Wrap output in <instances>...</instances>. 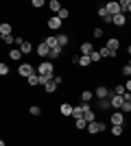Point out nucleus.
<instances>
[{
    "label": "nucleus",
    "mask_w": 131,
    "mask_h": 146,
    "mask_svg": "<svg viewBox=\"0 0 131 146\" xmlns=\"http://www.w3.org/2000/svg\"><path fill=\"white\" fill-rule=\"evenodd\" d=\"M120 111H122L125 116H129V113H131V103H125V105H122V109H120Z\"/></svg>",
    "instance_id": "ea45409f"
},
{
    "label": "nucleus",
    "mask_w": 131,
    "mask_h": 146,
    "mask_svg": "<svg viewBox=\"0 0 131 146\" xmlns=\"http://www.w3.org/2000/svg\"><path fill=\"white\" fill-rule=\"evenodd\" d=\"M2 44H5V46H11V44H18V37H15V35H7V37H2Z\"/></svg>",
    "instance_id": "473e14b6"
},
{
    "label": "nucleus",
    "mask_w": 131,
    "mask_h": 146,
    "mask_svg": "<svg viewBox=\"0 0 131 146\" xmlns=\"http://www.w3.org/2000/svg\"><path fill=\"white\" fill-rule=\"evenodd\" d=\"M35 72H37V66H33L29 61H22L18 66V76H22V79H29V76H33Z\"/></svg>",
    "instance_id": "f03ea898"
},
{
    "label": "nucleus",
    "mask_w": 131,
    "mask_h": 146,
    "mask_svg": "<svg viewBox=\"0 0 131 146\" xmlns=\"http://www.w3.org/2000/svg\"><path fill=\"white\" fill-rule=\"evenodd\" d=\"M105 7H107V11H109L112 18H114V15H118V13H122V11H120V0H109Z\"/></svg>",
    "instance_id": "ddd939ff"
},
{
    "label": "nucleus",
    "mask_w": 131,
    "mask_h": 146,
    "mask_svg": "<svg viewBox=\"0 0 131 146\" xmlns=\"http://www.w3.org/2000/svg\"><path fill=\"white\" fill-rule=\"evenodd\" d=\"M53 81H55L57 85H61V83H63V76H61V74H55V76H53Z\"/></svg>",
    "instance_id": "a19ab883"
},
{
    "label": "nucleus",
    "mask_w": 131,
    "mask_h": 146,
    "mask_svg": "<svg viewBox=\"0 0 131 146\" xmlns=\"http://www.w3.org/2000/svg\"><path fill=\"white\" fill-rule=\"evenodd\" d=\"M105 131H107V122H103V120H96V122L87 124V133L90 135H100V133H105Z\"/></svg>",
    "instance_id": "7ed1b4c3"
},
{
    "label": "nucleus",
    "mask_w": 131,
    "mask_h": 146,
    "mask_svg": "<svg viewBox=\"0 0 131 146\" xmlns=\"http://www.w3.org/2000/svg\"><path fill=\"white\" fill-rule=\"evenodd\" d=\"M127 63H129V66H131V57H129V59H127Z\"/></svg>",
    "instance_id": "a18cd8bd"
},
{
    "label": "nucleus",
    "mask_w": 131,
    "mask_h": 146,
    "mask_svg": "<svg viewBox=\"0 0 131 146\" xmlns=\"http://www.w3.org/2000/svg\"><path fill=\"white\" fill-rule=\"evenodd\" d=\"M109 109H112V100H109V98L96 103V111H107V113H109Z\"/></svg>",
    "instance_id": "f3484780"
},
{
    "label": "nucleus",
    "mask_w": 131,
    "mask_h": 146,
    "mask_svg": "<svg viewBox=\"0 0 131 146\" xmlns=\"http://www.w3.org/2000/svg\"><path fill=\"white\" fill-rule=\"evenodd\" d=\"M7 57H9V59H11V61H20V59H22V57H24V55H22V50H20V48H11V50H9V55H7Z\"/></svg>",
    "instance_id": "412c9836"
},
{
    "label": "nucleus",
    "mask_w": 131,
    "mask_h": 146,
    "mask_svg": "<svg viewBox=\"0 0 131 146\" xmlns=\"http://www.w3.org/2000/svg\"><path fill=\"white\" fill-rule=\"evenodd\" d=\"M18 48L22 50V55H31V52H33V44L29 42L26 37L20 35V37H18Z\"/></svg>",
    "instance_id": "423d86ee"
},
{
    "label": "nucleus",
    "mask_w": 131,
    "mask_h": 146,
    "mask_svg": "<svg viewBox=\"0 0 131 146\" xmlns=\"http://www.w3.org/2000/svg\"><path fill=\"white\" fill-rule=\"evenodd\" d=\"M79 68H90L92 66V57H85V55H79V61H76Z\"/></svg>",
    "instance_id": "6ab92c4d"
},
{
    "label": "nucleus",
    "mask_w": 131,
    "mask_h": 146,
    "mask_svg": "<svg viewBox=\"0 0 131 146\" xmlns=\"http://www.w3.org/2000/svg\"><path fill=\"white\" fill-rule=\"evenodd\" d=\"M109 100H112V109H114V111H120V109H122V105L127 103L125 96H120V94H112V98H109Z\"/></svg>",
    "instance_id": "9d476101"
},
{
    "label": "nucleus",
    "mask_w": 131,
    "mask_h": 146,
    "mask_svg": "<svg viewBox=\"0 0 131 146\" xmlns=\"http://www.w3.org/2000/svg\"><path fill=\"white\" fill-rule=\"evenodd\" d=\"M125 87H127V92L131 94V79H127V81H125Z\"/></svg>",
    "instance_id": "79ce46f5"
},
{
    "label": "nucleus",
    "mask_w": 131,
    "mask_h": 146,
    "mask_svg": "<svg viewBox=\"0 0 131 146\" xmlns=\"http://www.w3.org/2000/svg\"><path fill=\"white\" fill-rule=\"evenodd\" d=\"M127 18H129V22H131V13H129V15H127Z\"/></svg>",
    "instance_id": "49530a36"
},
{
    "label": "nucleus",
    "mask_w": 131,
    "mask_h": 146,
    "mask_svg": "<svg viewBox=\"0 0 131 146\" xmlns=\"http://www.w3.org/2000/svg\"><path fill=\"white\" fill-rule=\"evenodd\" d=\"M98 52H100V57H103V59H112V52H109V48H107V46H103Z\"/></svg>",
    "instance_id": "c9c22d12"
},
{
    "label": "nucleus",
    "mask_w": 131,
    "mask_h": 146,
    "mask_svg": "<svg viewBox=\"0 0 131 146\" xmlns=\"http://www.w3.org/2000/svg\"><path fill=\"white\" fill-rule=\"evenodd\" d=\"M37 74H39V76H48V79H53V76L57 74L55 63H53V61H48V59L39 61V63H37Z\"/></svg>",
    "instance_id": "f257e3e1"
},
{
    "label": "nucleus",
    "mask_w": 131,
    "mask_h": 146,
    "mask_svg": "<svg viewBox=\"0 0 131 146\" xmlns=\"http://www.w3.org/2000/svg\"><path fill=\"white\" fill-rule=\"evenodd\" d=\"M109 131H112V135H114V137H120V135L125 133V124H114V127L109 129Z\"/></svg>",
    "instance_id": "b1692460"
},
{
    "label": "nucleus",
    "mask_w": 131,
    "mask_h": 146,
    "mask_svg": "<svg viewBox=\"0 0 131 146\" xmlns=\"http://www.w3.org/2000/svg\"><path fill=\"white\" fill-rule=\"evenodd\" d=\"M57 87H59V85H57L55 81H48V83L44 85V92H46V94H55V92H57Z\"/></svg>",
    "instance_id": "bb28decb"
},
{
    "label": "nucleus",
    "mask_w": 131,
    "mask_h": 146,
    "mask_svg": "<svg viewBox=\"0 0 131 146\" xmlns=\"http://www.w3.org/2000/svg\"><path fill=\"white\" fill-rule=\"evenodd\" d=\"M35 52H37V57H42V59H48V55H50V46L42 39V42L35 46Z\"/></svg>",
    "instance_id": "6e6552de"
},
{
    "label": "nucleus",
    "mask_w": 131,
    "mask_h": 146,
    "mask_svg": "<svg viewBox=\"0 0 131 146\" xmlns=\"http://www.w3.org/2000/svg\"><path fill=\"white\" fill-rule=\"evenodd\" d=\"M120 72H122V76H127V79H131V66H129V63H125V66L120 68Z\"/></svg>",
    "instance_id": "f704fd0d"
},
{
    "label": "nucleus",
    "mask_w": 131,
    "mask_h": 146,
    "mask_svg": "<svg viewBox=\"0 0 131 146\" xmlns=\"http://www.w3.org/2000/svg\"><path fill=\"white\" fill-rule=\"evenodd\" d=\"M105 46H107L109 50H116V52H118V48H120V39H118L116 35H112V37H107V39H105Z\"/></svg>",
    "instance_id": "2eb2a0df"
},
{
    "label": "nucleus",
    "mask_w": 131,
    "mask_h": 146,
    "mask_svg": "<svg viewBox=\"0 0 131 146\" xmlns=\"http://www.w3.org/2000/svg\"><path fill=\"white\" fill-rule=\"evenodd\" d=\"M7 35H13V24H9V22H2L0 24V39Z\"/></svg>",
    "instance_id": "dca6fc26"
},
{
    "label": "nucleus",
    "mask_w": 131,
    "mask_h": 146,
    "mask_svg": "<svg viewBox=\"0 0 131 146\" xmlns=\"http://www.w3.org/2000/svg\"><path fill=\"white\" fill-rule=\"evenodd\" d=\"M125 100H127V103H131V94H129V92L125 94Z\"/></svg>",
    "instance_id": "37998d69"
},
{
    "label": "nucleus",
    "mask_w": 131,
    "mask_h": 146,
    "mask_svg": "<svg viewBox=\"0 0 131 146\" xmlns=\"http://www.w3.org/2000/svg\"><path fill=\"white\" fill-rule=\"evenodd\" d=\"M125 113H122V111H112V113H109V122H112V127L114 124H125Z\"/></svg>",
    "instance_id": "4468645a"
},
{
    "label": "nucleus",
    "mask_w": 131,
    "mask_h": 146,
    "mask_svg": "<svg viewBox=\"0 0 131 146\" xmlns=\"http://www.w3.org/2000/svg\"><path fill=\"white\" fill-rule=\"evenodd\" d=\"M92 37L94 39H103V37H105V31L100 29V26H94L92 29Z\"/></svg>",
    "instance_id": "c756f323"
},
{
    "label": "nucleus",
    "mask_w": 131,
    "mask_h": 146,
    "mask_svg": "<svg viewBox=\"0 0 131 146\" xmlns=\"http://www.w3.org/2000/svg\"><path fill=\"white\" fill-rule=\"evenodd\" d=\"M42 107H39V105H31V107H29V113H31L33 118H37V116H42Z\"/></svg>",
    "instance_id": "c85d7f7f"
},
{
    "label": "nucleus",
    "mask_w": 131,
    "mask_h": 146,
    "mask_svg": "<svg viewBox=\"0 0 131 146\" xmlns=\"http://www.w3.org/2000/svg\"><path fill=\"white\" fill-rule=\"evenodd\" d=\"M44 42H46V44L50 46V50L59 46V44H57V35H48V37H44Z\"/></svg>",
    "instance_id": "7c9ffc66"
},
{
    "label": "nucleus",
    "mask_w": 131,
    "mask_h": 146,
    "mask_svg": "<svg viewBox=\"0 0 131 146\" xmlns=\"http://www.w3.org/2000/svg\"><path fill=\"white\" fill-rule=\"evenodd\" d=\"M96 15H98L100 20H103V24H109L112 26V15H109V11H107V7H96Z\"/></svg>",
    "instance_id": "1a4fd4ad"
},
{
    "label": "nucleus",
    "mask_w": 131,
    "mask_h": 146,
    "mask_svg": "<svg viewBox=\"0 0 131 146\" xmlns=\"http://www.w3.org/2000/svg\"><path fill=\"white\" fill-rule=\"evenodd\" d=\"M26 85H29V87H37V85H42V83H39V74L35 72L33 76H29V79H26Z\"/></svg>",
    "instance_id": "393cba45"
},
{
    "label": "nucleus",
    "mask_w": 131,
    "mask_h": 146,
    "mask_svg": "<svg viewBox=\"0 0 131 146\" xmlns=\"http://www.w3.org/2000/svg\"><path fill=\"white\" fill-rule=\"evenodd\" d=\"M48 9L55 13V15H59V11H61L63 7H61V2H59V0H48Z\"/></svg>",
    "instance_id": "a211bd4d"
},
{
    "label": "nucleus",
    "mask_w": 131,
    "mask_h": 146,
    "mask_svg": "<svg viewBox=\"0 0 131 146\" xmlns=\"http://www.w3.org/2000/svg\"><path fill=\"white\" fill-rule=\"evenodd\" d=\"M127 20H129V18H127L125 13H118V15H114V18H112V26H116V29H125Z\"/></svg>",
    "instance_id": "f8f14e48"
},
{
    "label": "nucleus",
    "mask_w": 131,
    "mask_h": 146,
    "mask_svg": "<svg viewBox=\"0 0 131 146\" xmlns=\"http://www.w3.org/2000/svg\"><path fill=\"white\" fill-rule=\"evenodd\" d=\"M31 7L35 9V11H42L44 7H48V2H44V0H33V2H31Z\"/></svg>",
    "instance_id": "2f4dec72"
},
{
    "label": "nucleus",
    "mask_w": 131,
    "mask_h": 146,
    "mask_svg": "<svg viewBox=\"0 0 131 146\" xmlns=\"http://www.w3.org/2000/svg\"><path fill=\"white\" fill-rule=\"evenodd\" d=\"M0 76H9V66L7 63H0Z\"/></svg>",
    "instance_id": "4c0bfd02"
},
{
    "label": "nucleus",
    "mask_w": 131,
    "mask_h": 146,
    "mask_svg": "<svg viewBox=\"0 0 131 146\" xmlns=\"http://www.w3.org/2000/svg\"><path fill=\"white\" fill-rule=\"evenodd\" d=\"M72 113H74V105L68 103V100H63V103L59 105V116L61 118H72Z\"/></svg>",
    "instance_id": "39448f33"
},
{
    "label": "nucleus",
    "mask_w": 131,
    "mask_h": 146,
    "mask_svg": "<svg viewBox=\"0 0 131 146\" xmlns=\"http://www.w3.org/2000/svg\"><path fill=\"white\" fill-rule=\"evenodd\" d=\"M57 44H59L61 48H66V46L70 44V37H68V33H59V35H57Z\"/></svg>",
    "instance_id": "4be33fe9"
},
{
    "label": "nucleus",
    "mask_w": 131,
    "mask_h": 146,
    "mask_svg": "<svg viewBox=\"0 0 131 146\" xmlns=\"http://www.w3.org/2000/svg\"><path fill=\"white\" fill-rule=\"evenodd\" d=\"M94 42H81L79 44V55H85V57H90L94 52Z\"/></svg>",
    "instance_id": "9b49d317"
},
{
    "label": "nucleus",
    "mask_w": 131,
    "mask_h": 146,
    "mask_svg": "<svg viewBox=\"0 0 131 146\" xmlns=\"http://www.w3.org/2000/svg\"><path fill=\"white\" fill-rule=\"evenodd\" d=\"M59 18H61V20H63V22H66V20H68V18H70V11H68V9H66V7H63L61 11H59Z\"/></svg>",
    "instance_id": "58836bf2"
},
{
    "label": "nucleus",
    "mask_w": 131,
    "mask_h": 146,
    "mask_svg": "<svg viewBox=\"0 0 131 146\" xmlns=\"http://www.w3.org/2000/svg\"><path fill=\"white\" fill-rule=\"evenodd\" d=\"M114 94H120V96H125V94H127L125 83H118V85H114Z\"/></svg>",
    "instance_id": "72a5a7b5"
},
{
    "label": "nucleus",
    "mask_w": 131,
    "mask_h": 146,
    "mask_svg": "<svg viewBox=\"0 0 131 146\" xmlns=\"http://www.w3.org/2000/svg\"><path fill=\"white\" fill-rule=\"evenodd\" d=\"M79 96H81V103H90L92 98H96V96H94V92H92V90H83L81 94H79Z\"/></svg>",
    "instance_id": "5701e85b"
},
{
    "label": "nucleus",
    "mask_w": 131,
    "mask_h": 146,
    "mask_svg": "<svg viewBox=\"0 0 131 146\" xmlns=\"http://www.w3.org/2000/svg\"><path fill=\"white\" fill-rule=\"evenodd\" d=\"M46 26H48L50 31H59L63 26V20L59 18V15H50V18L46 20Z\"/></svg>",
    "instance_id": "0eeeda50"
},
{
    "label": "nucleus",
    "mask_w": 131,
    "mask_h": 146,
    "mask_svg": "<svg viewBox=\"0 0 131 146\" xmlns=\"http://www.w3.org/2000/svg\"><path fill=\"white\" fill-rule=\"evenodd\" d=\"M90 57H92V63H100V61H103V57H100V52H98V50H94V52H92Z\"/></svg>",
    "instance_id": "e433bc0d"
},
{
    "label": "nucleus",
    "mask_w": 131,
    "mask_h": 146,
    "mask_svg": "<svg viewBox=\"0 0 131 146\" xmlns=\"http://www.w3.org/2000/svg\"><path fill=\"white\" fill-rule=\"evenodd\" d=\"M114 90H109L107 85H98L96 90H94V96H96V100H105V98H112Z\"/></svg>",
    "instance_id": "20e7f679"
},
{
    "label": "nucleus",
    "mask_w": 131,
    "mask_h": 146,
    "mask_svg": "<svg viewBox=\"0 0 131 146\" xmlns=\"http://www.w3.org/2000/svg\"><path fill=\"white\" fill-rule=\"evenodd\" d=\"M61 52H63V48H61V46L53 48V50H50V55H48V61H53V63H55V61L59 59V57H61Z\"/></svg>",
    "instance_id": "aec40b11"
},
{
    "label": "nucleus",
    "mask_w": 131,
    "mask_h": 146,
    "mask_svg": "<svg viewBox=\"0 0 131 146\" xmlns=\"http://www.w3.org/2000/svg\"><path fill=\"white\" fill-rule=\"evenodd\" d=\"M120 11L125 15H129L131 13V0H120Z\"/></svg>",
    "instance_id": "a878e982"
},
{
    "label": "nucleus",
    "mask_w": 131,
    "mask_h": 146,
    "mask_svg": "<svg viewBox=\"0 0 131 146\" xmlns=\"http://www.w3.org/2000/svg\"><path fill=\"white\" fill-rule=\"evenodd\" d=\"M127 55L131 57V44H127Z\"/></svg>",
    "instance_id": "c03bdc74"
},
{
    "label": "nucleus",
    "mask_w": 131,
    "mask_h": 146,
    "mask_svg": "<svg viewBox=\"0 0 131 146\" xmlns=\"http://www.w3.org/2000/svg\"><path fill=\"white\" fill-rule=\"evenodd\" d=\"M74 129H76V131H87V122H85V118H79V120H74Z\"/></svg>",
    "instance_id": "cd10ccee"
}]
</instances>
